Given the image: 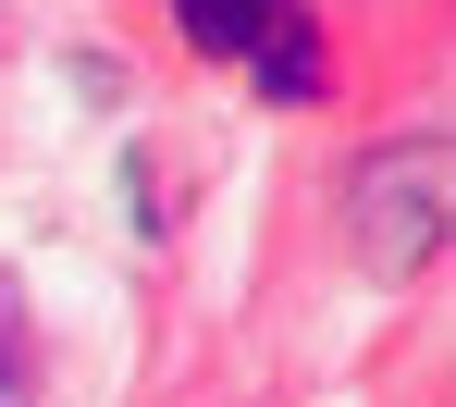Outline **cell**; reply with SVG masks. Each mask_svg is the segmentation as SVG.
<instances>
[{"label":"cell","instance_id":"6da1fadb","mask_svg":"<svg viewBox=\"0 0 456 407\" xmlns=\"http://www.w3.org/2000/svg\"><path fill=\"white\" fill-rule=\"evenodd\" d=\"M185 12V37L198 50H223V62H247V75H272L284 99H308V0H173Z\"/></svg>","mask_w":456,"mask_h":407}]
</instances>
